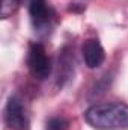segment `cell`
I'll return each mask as SVG.
<instances>
[{"instance_id":"obj_6","label":"cell","mask_w":128,"mask_h":130,"mask_svg":"<svg viewBox=\"0 0 128 130\" xmlns=\"http://www.w3.org/2000/svg\"><path fill=\"white\" fill-rule=\"evenodd\" d=\"M45 130H69V121L63 117H51L45 123Z\"/></svg>"},{"instance_id":"obj_4","label":"cell","mask_w":128,"mask_h":130,"mask_svg":"<svg viewBox=\"0 0 128 130\" xmlns=\"http://www.w3.org/2000/svg\"><path fill=\"white\" fill-rule=\"evenodd\" d=\"M29 15L33 27L36 30H44L51 26L56 12L47 0H29Z\"/></svg>"},{"instance_id":"obj_5","label":"cell","mask_w":128,"mask_h":130,"mask_svg":"<svg viewBox=\"0 0 128 130\" xmlns=\"http://www.w3.org/2000/svg\"><path fill=\"white\" fill-rule=\"evenodd\" d=\"M81 53H83V59H84L86 67L91 68V70L101 67L105 61L104 47L101 45V42L96 38H89V39H86L83 42Z\"/></svg>"},{"instance_id":"obj_1","label":"cell","mask_w":128,"mask_h":130,"mask_svg":"<svg viewBox=\"0 0 128 130\" xmlns=\"http://www.w3.org/2000/svg\"><path fill=\"white\" fill-rule=\"evenodd\" d=\"M84 120L96 130H128V104L121 101L98 103L86 109Z\"/></svg>"},{"instance_id":"obj_7","label":"cell","mask_w":128,"mask_h":130,"mask_svg":"<svg viewBox=\"0 0 128 130\" xmlns=\"http://www.w3.org/2000/svg\"><path fill=\"white\" fill-rule=\"evenodd\" d=\"M21 0H3L2 2V15L3 18H8L20 5Z\"/></svg>"},{"instance_id":"obj_3","label":"cell","mask_w":128,"mask_h":130,"mask_svg":"<svg viewBox=\"0 0 128 130\" xmlns=\"http://www.w3.org/2000/svg\"><path fill=\"white\" fill-rule=\"evenodd\" d=\"M5 126L8 130H30L27 110L17 95H11L5 106Z\"/></svg>"},{"instance_id":"obj_2","label":"cell","mask_w":128,"mask_h":130,"mask_svg":"<svg viewBox=\"0 0 128 130\" xmlns=\"http://www.w3.org/2000/svg\"><path fill=\"white\" fill-rule=\"evenodd\" d=\"M27 68L36 80H45L51 74V61L41 42H32L27 52Z\"/></svg>"}]
</instances>
